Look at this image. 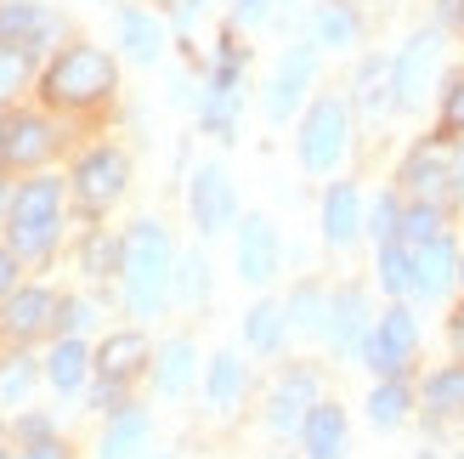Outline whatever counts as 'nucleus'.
<instances>
[{"label":"nucleus","instance_id":"obj_23","mask_svg":"<svg viewBox=\"0 0 464 459\" xmlns=\"http://www.w3.org/2000/svg\"><path fill=\"white\" fill-rule=\"evenodd\" d=\"M188 380H193V347H188V340H170L165 357H159V392L181 397V392H188Z\"/></svg>","mask_w":464,"mask_h":459},{"label":"nucleus","instance_id":"obj_24","mask_svg":"<svg viewBox=\"0 0 464 459\" xmlns=\"http://www.w3.org/2000/svg\"><path fill=\"white\" fill-rule=\"evenodd\" d=\"M312 34H317V45H352V40H357V17L345 12L340 0H329V6H317Z\"/></svg>","mask_w":464,"mask_h":459},{"label":"nucleus","instance_id":"obj_43","mask_svg":"<svg viewBox=\"0 0 464 459\" xmlns=\"http://www.w3.org/2000/svg\"><path fill=\"white\" fill-rule=\"evenodd\" d=\"M12 278H17V256H12V249H0V295L12 289Z\"/></svg>","mask_w":464,"mask_h":459},{"label":"nucleus","instance_id":"obj_46","mask_svg":"<svg viewBox=\"0 0 464 459\" xmlns=\"http://www.w3.org/2000/svg\"><path fill=\"white\" fill-rule=\"evenodd\" d=\"M459 188H464V159H459Z\"/></svg>","mask_w":464,"mask_h":459},{"label":"nucleus","instance_id":"obj_22","mask_svg":"<svg viewBox=\"0 0 464 459\" xmlns=\"http://www.w3.org/2000/svg\"><path fill=\"white\" fill-rule=\"evenodd\" d=\"M52 153V131H45L40 120H17L6 131V159H17V165H34V159Z\"/></svg>","mask_w":464,"mask_h":459},{"label":"nucleus","instance_id":"obj_48","mask_svg":"<svg viewBox=\"0 0 464 459\" xmlns=\"http://www.w3.org/2000/svg\"><path fill=\"white\" fill-rule=\"evenodd\" d=\"M0 459H6V454H0Z\"/></svg>","mask_w":464,"mask_h":459},{"label":"nucleus","instance_id":"obj_38","mask_svg":"<svg viewBox=\"0 0 464 459\" xmlns=\"http://www.w3.org/2000/svg\"><path fill=\"white\" fill-rule=\"evenodd\" d=\"M442 131H448V136H459V131H464V80L448 91V108H442Z\"/></svg>","mask_w":464,"mask_h":459},{"label":"nucleus","instance_id":"obj_34","mask_svg":"<svg viewBox=\"0 0 464 459\" xmlns=\"http://www.w3.org/2000/svg\"><path fill=\"white\" fill-rule=\"evenodd\" d=\"M23 74H29V57L12 52V45H0V97H12V91L23 85Z\"/></svg>","mask_w":464,"mask_h":459},{"label":"nucleus","instance_id":"obj_21","mask_svg":"<svg viewBox=\"0 0 464 459\" xmlns=\"http://www.w3.org/2000/svg\"><path fill=\"white\" fill-rule=\"evenodd\" d=\"M148 443V415H120L102 437V459H136Z\"/></svg>","mask_w":464,"mask_h":459},{"label":"nucleus","instance_id":"obj_2","mask_svg":"<svg viewBox=\"0 0 464 459\" xmlns=\"http://www.w3.org/2000/svg\"><path fill=\"white\" fill-rule=\"evenodd\" d=\"M57 199L63 188L57 181H29V188H17L12 199V256H45L57 239Z\"/></svg>","mask_w":464,"mask_h":459},{"label":"nucleus","instance_id":"obj_31","mask_svg":"<svg viewBox=\"0 0 464 459\" xmlns=\"http://www.w3.org/2000/svg\"><path fill=\"white\" fill-rule=\"evenodd\" d=\"M425 397H430V408H464V369H442V375H430Z\"/></svg>","mask_w":464,"mask_h":459},{"label":"nucleus","instance_id":"obj_26","mask_svg":"<svg viewBox=\"0 0 464 459\" xmlns=\"http://www.w3.org/2000/svg\"><path fill=\"white\" fill-rule=\"evenodd\" d=\"M244 340L255 352H272L277 340H284V307H272V301H261L249 317H244Z\"/></svg>","mask_w":464,"mask_h":459},{"label":"nucleus","instance_id":"obj_8","mask_svg":"<svg viewBox=\"0 0 464 459\" xmlns=\"http://www.w3.org/2000/svg\"><path fill=\"white\" fill-rule=\"evenodd\" d=\"M232 181H227V171H216V165H204L198 176H193V221H198V233H221V227L232 221Z\"/></svg>","mask_w":464,"mask_h":459},{"label":"nucleus","instance_id":"obj_49","mask_svg":"<svg viewBox=\"0 0 464 459\" xmlns=\"http://www.w3.org/2000/svg\"><path fill=\"white\" fill-rule=\"evenodd\" d=\"M459 278H464V272H459Z\"/></svg>","mask_w":464,"mask_h":459},{"label":"nucleus","instance_id":"obj_41","mask_svg":"<svg viewBox=\"0 0 464 459\" xmlns=\"http://www.w3.org/2000/svg\"><path fill=\"white\" fill-rule=\"evenodd\" d=\"M85 261H91V267L102 272V267L113 261V244H108V239H91V244H85Z\"/></svg>","mask_w":464,"mask_h":459},{"label":"nucleus","instance_id":"obj_28","mask_svg":"<svg viewBox=\"0 0 464 459\" xmlns=\"http://www.w3.org/2000/svg\"><path fill=\"white\" fill-rule=\"evenodd\" d=\"M442 176H448V153L436 148V142H425V148L402 165V181H408V188H420V193H425V188H436Z\"/></svg>","mask_w":464,"mask_h":459},{"label":"nucleus","instance_id":"obj_16","mask_svg":"<svg viewBox=\"0 0 464 459\" xmlns=\"http://www.w3.org/2000/svg\"><path fill=\"white\" fill-rule=\"evenodd\" d=\"M148 363V340L142 335H108L102 340V352H97V369L108 375V380H125V375H136Z\"/></svg>","mask_w":464,"mask_h":459},{"label":"nucleus","instance_id":"obj_30","mask_svg":"<svg viewBox=\"0 0 464 459\" xmlns=\"http://www.w3.org/2000/svg\"><path fill=\"white\" fill-rule=\"evenodd\" d=\"M368 415H374V425H397V420L408 415V392H402L397 380H391V386H380V392L368 397Z\"/></svg>","mask_w":464,"mask_h":459},{"label":"nucleus","instance_id":"obj_4","mask_svg":"<svg viewBox=\"0 0 464 459\" xmlns=\"http://www.w3.org/2000/svg\"><path fill=\"white\" fill-rule=\"evenodd\" d=\"M345 131H352V113H345L340 97L312 103L306 125H300V165L306 171H334L345 153Z\"/></svg>","mask_w":464,"mask_h":459},{"label":"nucleus","instance_id":"obj_45","mask_svg":"<svg viewBox=\"0 0 464 459\" xmlns=\"http://www.w3.org/2000/svg\"><path fill=\"white\" fill-rule=\"evenodd\" d=\"M453 340H459V352H464V312H459V324H453Z\"/></svg>","mask_w":464,"mask_h":459},{"label":"nucleus","instance_id":"obj_10","mask_svg":"<svg viewBox=\"0 0 464 459\" xmlns=\"http://www.w3.org/2000/svg\"><path fill=\"white\" fill-rule=\"evenodd\" d=\"M312 63H317L312 45H295V52L277 63V74L266 85V113L272 120H289V108L300 103V91H306V80H312Z\"/></svg>","mask_w":464,"mask_h":459},{"label":"nucleus","instance_id":"obj_33","mask_svg":"<svg viewBox=\"0 0 464 459\" xmlns=\"http://www.w3.org/2000/svg\"><path fill=\"white\" fill-rule=\"evenodd\" d=\"M391 80V63H362V74H357V91H362V108H380L385 103V85Z\"/></svg>","mask_w":464,"mask_h":459},{"label":"nucleus","instance_id":"obj_11","mask_svg":"<svg viewBox=\"0 0 464 459\" xmlns=\"http://www.w3.org/2000/svg\"><path fill=\"white\" fill-rule=\"evenodd\" d=\"M453 272H459V256H453L448 239L413 244V289H420V295H442L453 284Z\"/></svg>","mask_w":464,"mask_h":459},{"label":"nucleus","instance_id":"obj_9","mask_svg":"<svg viewBox=\"0 0 464 459\" xmlns=\"http://www.w3.org/2000/svg\"><path fill=\"white\" fill-rule=\"evenodd\" d=\"M238 272L249 284H266L277 272V227L266 216H244V233H238Z\"/></svg>","mask_w":464,"mask_h":459},{"label":"nucleus","instance_id":"obj_1","mask_svg":"<svg viewBox=\"0 0 464 459\" xmlns=\"http://www.w3.org/2000/svg\"><path fill=\"white\" fill-rule=\"evenodd\" d=\"M120 267H125V301L130 312L153 317L165 307V284H170V239L159 221H136L125 244H120Z\"/></svg>","mask_w":464,"mask_h":459},{"label":"nucleus","instance_id":"obj_14","mask_svg":"<svg viewBox=\"0 0 464 459\" xmlns=\"http://www.w3.org/2000/svg\"><path fill=\"white\" fill-rule=\"evenodd\" d=\"M357 227H362V204H357V188H340L323 199V239L329 244H352L357 239Z\"/></svg>","mask_w":464,"mask_h":459},{"label":"nucleus","instance_id":"obj_29","mask_svg":"<svg viewBox=\"0 0 464 459\" xmlns=\"http://www.w3.org/2000/svg\"><path fill=\"white\" fill-rule=\"evenodd\" d=\"M329 317H334V340H340V347H352L357 329H362V295H357V289H345L340 301L329 307Z\"/></svg>","mask_w":464,"mask_h":459},{"label":"nucleus","instance_id":"obj_17","mask_svg":"<svg viewBox=\"0 0 464 459\" xmlns=\"http://www.w3.org/2000/svg\"><path fill=\"white\" fill-rule=\"evenodd\" d=\"M45 29H52V17H45L40 6H29V0H12L6 12H0V45H34Z\"/></svg>","mask_w":464,"mask_h":459},{"label":"nucleus","instance_id":"obj_42","mask_svg":"<svg viewBox=\"0 0 464 459\" xmlns=\"http://www.w3.org/2000/svg\"><path fill=\"white\" fill-rule=\"evenodd\" d=\"M181 289H188V295L204 289V261H188V267H181Z\"/></svg>","mask_w":464,"mask_h":459},{"label":"nucleus","instance_id":"obj_47","mask_svg":"<svg viewBox=\"0 0 464 459\" xmlns=\"http://www.w3.org/2000/svg\"><path fill=\"white\" fill-rule=\"evenodd\" d=\"M0 153H6V131H0Z\"/></svg>","mask_w":464,"mask_h":459},{"label":"nucleus","instance_id":"obj_12","mask_svg":"<svg viewBox=\"0 0 464 459\" xmlns=\"http://www.w3.org/2000/svg\"><path fill=\"white\" fill-rule=\"evenodd\" d=\"M232 108H238V63L221 57V68L210 74V91H204V125L216 136H232Z\"/></svg>","mask_w":464,"mask_h":459},{"label":"nucleus","instance_id":"obj_3","mask_svg":"<svg viewBox=\"0 0 464 459\" xmlns=\"http://www.w3.org/2000/svg\"><path fill=\"white\" fill-rule=\"evenodd\" d=\"M102 91H113V63L102 52H91V45L63 52L52 63V74H45V97L52 103H97Z\"/></svg>","mask_w":464,"mask_h":459},{"label":"nucleus","instance_id":"obj_20","mask_svg":"<svg viewBox=\"0 0 464 459\" xmlns=\"http://www.w3.org/2000/svg\"><path fill=\"white\" fill-rule=\"evenodd\" d=\"M85 347H80V340L74 335H68V340H57V352L52 357H45V375H52V386H57V392H74V386L85 380Z\"/></svg>","mask_w":464,"mask_h":459},{"label":"nucleus","instance_id":"obj_37","mask_svg":"<svg viewBox=\"0 0 464 459\" xmlns=\"http://www.w3.org/2000/svg\"><path fill=\"white\" fill-rule=\"evenodd\" d=\"M29 380H34V369H29V363H12V369L0 375V403H17L23 392H29Z\"/></svg>","mask_w":464,"mask_h":459},{"label":"nucleus","instance_id":"obj_40","mask_svg":"<svg viewBox=\"0 0 464 459\" xmlns=\"http://www.w3.org/2000/svg\"><path fill=\"white\" fill-rule=\"evenodd\" d=\"M266 6H272V0H232V17H238V23H261Z\"/></svg>","mask_w":464,"mask_h":459},{"label":"nucleus","instance_id":"obj_32","mask_svg":"<svg viewBox=\"0 0 464 459\" xmlns=\"http://www.w3.org/2000/svg\"><path fill=\"white\" fill-rule=\"evenodd\" d=\"M402 239H408V244H430V239H442V216H436L430 204L408 210V216H402Z\"/></svg>","mask_w":464,"mask_h":459},{"label":"nucleus","instance_id":"obj_27","mask_svg":"<svg viewBox=\"0 0 464 459\" xmlns=\"http://www.w3.org/2000/svg\"><path fill=\"white\" fill-rule=\"evenodd\" d=\"M238 392H244V363L232 357V352H221L210 363V408H232Z\"/></svg>","mask_w":464,"mask_h":459},{"label":"nucleus","instance_id":"obj_5","mask_svg":"<svg viewBox=\"0 0 464 459\" xmlns=\"http://www.w3.org/2000/svg\"><path fill=\"white\" fill-rule=\"evenodd\" d=\"M436 52H442V34L436 29H420L402 57L391 63V91H397V108H420L425 91H430V74H436Z\"/></svg>","mask_w":464,"mask_h":459},{"label":"nucleus","instance_id":"obj_36","mask_svg":"<svg viewBox=\"0 0 464 459\" xmlns=\"http://www.w3.org/2000/svg\"><path fill=\"white\" fill-rule=\"evenodd\" d=\"M289 312H295V324H300V329H317V324H323V295H317V289H300Z\"/></svg>","mask_w":464,"mask_h":459},{"label":"nucleus","instance_id":"obj_13","mask_svg":"<svg viewBox=\"0 0 464 459\" xmlns=\"http://www.w3.org/2000/svg\"><path fill=\"white\" fill-rule=\"evenodd\" d=\"M300 437H306V454L312 459H340V448H345V415H340L334 403H312Z\"/></svg>","mask_w":464,"mask_h":459},{"label":"nucleus","instance_id":"obj_25","mask_svg":"<svg viewBox=\"0 0 464 459\" xmlns=\"http://www.w3.org/2000/svg\"><path fill=\"white\" fill-rule=\"evenodd\" d=\"M380 284H385L391 295H408V289H413V249H408V244L385 239V249H380Z\"/></svg>","mask_w":464,"mask_h":459},{"label":"nucleus","instance_id":"obj_6","mask_svg":"<svg viewBox=\"0 0 464 459\" xmlns=\"http://www.w3.org/2000/svg\"><path fill=\"white\" fill-rule=\"evenodd\" d=\"M74 193H80L85 210H108V204L125 193V159L113 153V148L85 153V159H80V171H74Z\"/></svg>","mask_w":464,"mask_h":459},{"label":"nucleus","instance_id":"obj_15","mask_svg":"<svg viewBox=\"0 0 464 459\" xmlns=\"http://www.w3.org/2000/svg\"><path fill=\"white\" fill-rule=\"evenodd\" d=\"M52 317H57V301L45 289H17L12 301H6V329L12 335H40Z\"/></svg>","mask_w":464,"mask_h":459},{"label":"nucleus","instance_id":"obj_39","mask_svg":"<svg viewBox=\"0 0 464 459\" xmlns=\"http://www.w3.org/2000/svg\"><path fill=\"white\" fill-rule=\"evenodd\" d=\"M63 329H68V335L91 329V301H63Z\"/></svg>","mask_w":464,"mask_h":459},{"label":"nucleus","instance_id":"obj_18","mask_svg":"<svg viewBox=\"0 0 464 459\" xmlns=\"http://www.w3.org/2000/svg\"><path fill=\"white\" fill-rule=\"evenodd\" d=\"M312 375H289L284 386H277V397H272V425L277 431H289V425H306L312 415Z\"/></svg>","mask_w":464,"mask_h":459},{"label":"nucleus","instance_id":"obj_19","mask_svg":"<svg viewBox=\"0 0 464 459\" xmlns=\"http://www.w3.org/2000/svg\"><path fill=\"white\" fill-rule=\"evenodd\" d=\"M120 40H125V52H130L136 63H153L159 45H165V29H159L148 12H125V17H120Z\"/></svg>","mask_w":464,"mask_h":459},{"label":"nucleus","instance_id":"obj_35","mask_svg":"<svg viewBox=\"0 0 464 459\" xmlns=\"http://www.w3.org/2000/svg\"><path fill=\"white\" fill-rule=\"evenodd\" d=\"M368 233H374V239H397V233H402V210H397L391 199H380L374 216H368Z\"/></svg>","mask_w":464,"mask_h":459},{"label":"nucleus","instance_id":"obj_44","mask_svg":"<svg viewBox=\"0 0 464 459\" xmlns=\"http://www.w3.org/2000/svg\"><path fill=\"white\" fill-rule=\"evenodd\" d=\"M23 459H63V448H57V443H34V448L23 454Z\"/></svg>","mask_w":464,"mask_h":459},{"label":"nucleus","instance_id":"obj_7","mask_svg":"<svg viewBox=\"0 0 464 459\" xmlns=\"http://www.w3.org/2000/svg\"><path fill=\"white\" fill-rule=\"evenodd\" d=\"M413 312H402V307H391L385 317H380V329L362 340V357L374 363V369H385V375H397L402 363H408V352H413Z\"/></svg>","mask_w":464,"mask_h":459}]
</instances>
